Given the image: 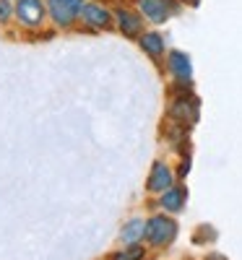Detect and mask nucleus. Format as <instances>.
Segmentation results:
<instances>
[{"instance_id": "1", "label": "nucleus", "mask_w": 242, "mask_h": 260, "mask_svg": "<svg viewBox=\"0 0 242 260\" xmlns=\"http://www.w3.org/2000/svg\"><path fill=\"white\" fill-rule=\"evenodd\" d=\"M174 234H177V224L164 219V216H154L146 224V240L151 245H167L174 240Z\"/></svg>"}, {"instance_id": "2", "label": "nucleus", "mask_w": 242, "mask_h": 260, "mask_svg": "<svg viewBox=\"0 0 242 260\" xmlns=\"http://www.w3.org/2000/svg\"><path fill=\"white\" fill-rule=\"evenodd\" d=\"M50 13H52V18L57 21L60 26H68V24H73V18L81 13V8H83V0H50Z\"/></svg>"}, {"instance_id": "3", "label": "nucleus", "mask_w": 242, "mask_h": 260, "mask_svg": "<svg viewBox=\"0 0 242 260\" xmlns=\"http://www.w3.org/2000/svg\"><path fill=\"white\" fill-rule=\"evenodd\" d=\"M16 16L21 18V24L37 26L39 21H42V16H45L42 0H18V3H16Z\"/></svg>"}, {"instance_id": "4", "label": "nucleus", "mask_w": 242, "mask_h": 260, "mask_svg": "<svg viewBox=\"0 0 242 260\" xmlns=\"http://www.w3.org/2000/svg\"><path fill=\"white\" fill-rule=\"evenodd\" d=\"M172 117L177 120V122H185V125H193L198 120V102L193 96H183L172 104Z\"/></svg>"}, {"instance_id": "5", "label": "nucleus", "mask_w": 242, "mask_h": 260, "mask_svg": "<svg viewBox=\"0 0 242 260\" xmlns=\"http://www.w3.org/2000/svg\"><path fill=\"white\" fill-rule=\"evenodd\" d=\"M141 11L154 21V24H162V21L169 18L174 6H172V0H141Z\"/></svg>"}, {"instance_id": "6", "label": "nucleus", "mask_w": 242, "mask_h": 260, "mask_svg": "<svg viewBox=\"0 0 242 260\" xmlns=\"http://www.w3.org/2000/svg\"><path fill=\"white\" fill-rule=\"evenodd\" d=\"M169 68H172V73L177 76V81L180 83H190V76H193V65H190V60H188V55H183V52H172L169 55Z\"/></svg>"}, {"instance_id": "7", "label": "nucleus", "mask_w": 242, "mask_h": 260, "mask_svg": "<svg viewBox=\"0 0 242 260\" xmlns=\"http://www.w3.org/2000/svg\"><path fill=\"white\" fill-rule=\"evenodd\" d=\"M169 185H172V172L162 161H157V164H154V169H151L148 187L151 190H169Z\"/></svg>"}, {"instance_id": "8", "label": "nucleus", "mask_w": 242, "mask_h": 260, "mask_svg": "<svg viewBox=\"0 0 242 260\" xmlns=\"http://www.w3.org/2000/svg\"><path fill=\"white\" fill-rule=\"evenodd\" d=\"M81 13H83V21H86V24L94 26V29H102V26L109 24V13H107L104 8H99V6H83Z\"/></svg>"}, {"instance_id": "9", "label": "nucleus", "mask_w": 242, "mask_h": 260, "mask_svg": "<svg viewBox=\"0 0 242 260\" xmlns=\"http://www.w3.org/2000/svg\"><path fill=\"white\" fill-rule=\"evenodd\" d=\"M117 21H120V29L125 37H138L141 34V18L130 11H117Z\"/></svg>"}, {"instance_id": "10", "label": "nucleus", "mask_w": 242, "mask_h": 260, "mask_svg": "<svg viewBox=\"0 0 242 260\" xmlns=\"http://www.w3.org/2000/svg\"><path fill=\"white\" fill-rule=\"evenodd\" d=\"M141 47L151 55V57H159L164 52V39L159 34H143L141 37Z\"/></svg>"}, {"instance_id": "11", "label": "nucleus", "mask_w": 242, "mask_h": 260, "mask_svg": "<svg viewBox=\"0 0 242 260\" xmlns=\"http://www.w3.org/2000/svg\"><path fill=\"white\" fill-rule=\"evenodd\" d=\"M146 234V224L141 221V219H133L125 229H123V242H128V245H133V242H138L141 237Z\"/></svg>"}, {"instance_id": "12", "label": "nucleus", "mask_w": 242, "mask_h": 260, "mask_svg": "<svg viewBox=\"0 0 242 260\" xmlns=\"http://www.w3.org/2000/svg\"><path fill=\"white\" fill-rule=\"evenodd\" d=\"M183 201H185V190L183 187H174V190H167L164 198H162V206L167 211H180L183 208Z\"/></svg>"}, {"instance_id": "13", "label": "nucleus", "mask_w": 242, "mask_h": 260, "mask_svg": "<svg viewBox=\"0 0 242 260\" xmlns=\"http://www.w3.org/2000/svg\"><path fill=\"white\" fill-rule=\"evenodd\" d=\"M143 257V250L141 247H133V250H123V252H117L112 260H141Z\"/></svg>"}, {"instance_id": "14", "label": "nucleus", "mask_w": 242, "mask_h": 260, "mask_svg": "<svg viewBox=\"0 0 242 260\" xmlns=\"http://www.w3.org/2000/svg\"><path fill=\"white\" fill-rule=\"evenodd\" d=\"M11 16V0H0V24Z\"/></svg>"}, {"instance_id": "15", "label": "nucleus", "mask_w": 242, "mask_h": 260, "mask_svg": "<svg viewBox=\"0 0 242 260\" xmlns=\"http://www.w3.org/2000/svg\"><path fill=\"white\" fill-rule=\"evenodd\" d=\"M208 260H227V257H222V255H208Z\"/></svg>"}, {"instance_id": "16", "label": "nucleus", "mask_w": 242, "mask_h": 260, "mask_svg": "<svg viewBox=\"0 0 242 260\" xmlns=\"http://www.w3.org/2000/svg\"><path fill=\"white\" fill-rule=\"evenodd\" d=\"M185 3H188V6H198V3H201V0H185Z\"/></svg>"}]
</instances>
